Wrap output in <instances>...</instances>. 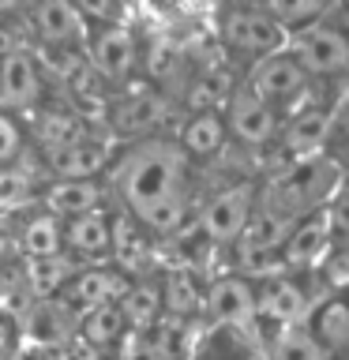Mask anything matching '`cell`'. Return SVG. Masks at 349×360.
Returning a JSON list of instances; mask_svg holds the SVG:
<instances>
[{"label": "cell", "mask_w": 349, "mask_h": 360, "mask_svg": "<svg viewBox=\"0 0 349 360\" xmlns=\"http://www.w3.org/2000/svg\"><path fill=\"white\" fill-rule=\"evenodd\" d=\"M184 180L188 150L169 139H139L117 165V188L135 221L162 202L184 199Z\"/></svg>", "instance_id": "1"}, {"label": "cell", "mask_w": 349, "mask_h": 360, "mask_svg": "<svg viewBox=\"0 0 349 360\" xmlns=\"http://www.w3.org/2000/svg\"><path fill=\"white\" fill-rule=\"evenodd\" d=\"M255 214V184H233L207 199V207L199 210V229L218 244H229L244 233V225Z\"/></svg>", "instance_id": "2"}, {"label": "cell", "mask_w": 349, "mask_h": 360, "mask_svg": "<svg viewBox=\"0 0 349 360\" xmlns=\"http://www.w3.org/2000/svg\"><path fill=\"white\" fill-rule=\"evenodd\" d=\"M304 83H308V72H304V64L297 60V53H263V60L252 68V75H248V90L259 94L263 101H289L297 98Z\"/></svg>", "instance_id": "3"}, {"label": "cell", "mask_w": 349, "mask_h": 360, "mask_svg": "<svg viewBox=\"0 0 349 360\" xmlns=\"http://www.w3.org/2000/svg\"><path fill=\"white\" fill-rule=\"evenodd\" d=\"M334 176H338L334 162H308V165L293 169L278 184V210L300 214V210L315 207V202H323V195L334 188Z\"/></svg>", "instance_id": "4"}, {"label": "cell", "mask_w": 349, "mask_h": 360, "mask_svg": "<svg viewBox=\"0 0 349 360\" xmlns=\"http://www.w3.org/2000/svg\"><path fill=\"white\" fill-rule=\"evenodd\" d=\"M297 60L308 75H342L349 72V38L334 27H315L297 41Z\"/></svg>", "instance_id": "5"}, {"label": "cell", "mask_w": 349, "mask_h": 360, "mask_svg": "<svg viewBox=\"0 0 349 360\" xmlns=\"http://www.w3.org/2000/svg\"><path fill=\"white\" fill-rule=\"evenodd\" d=\"M225 128H229L241 143H252V146L267 143L278 128L274 105L263 101L259 94H252L248 86L236 90V94L229 98V109H225Z\"/></svg>", "instance_id": "6"}, {"label": "cell", "mask_w": 349, "mask_h": 360, "mask_svg": "<svg viewBox=\"0 0 349 360\" xmlns=\"http://www.w3.org/2000/svg\"><path fill=\"white\" fill-rule=\"evenodd\" d=\"M203 311L222 326H252L255 319V289L248 278H222L203 297Z\"/></svg>", "instance_id": "7"}, {"label": "cell", "mask_w": 349, "mask_h": 360, "mask_svg": "<svg viewBox=\"0 0 349 360\" xmlns=\"http://www.w3.org/2000/svg\"><path fill=\"white\" fill-rule=\"evenodd\" d=\"M42 98V72L27 49H11L0 56V105L4 109H30Z\"/></svg>", "instance_id": "8"}, {"label": "cell", "mask_w": 349, "mask_h": 360, "mask_svg": "<svg viewBox=\"0 0 349 360\" xmlns=\"http://www.w3.org/2000/svg\"><path fill=\"white\" fill-rule=\"evenodd\" d=\"M75 323L79 319H75V311L68 300L42 297L27 308V315H23V334L42 349H56L61 342H68V338L75 334Z\"/></svg>", "instance_id": "9"}, {"label": "cell", "mask_w": 349, "mask_h": 360, "mask_svg": "<svg viewBox=\"0 0 349 360\" xmlns=\"http://www.w3.org/2000/svg\"><path fill=\"white\" fill-rule=\"evenodd\" d=\"M135 60H139V53H135V38L128 27H109L90 41V68L101 79H109V83L128 79Z\"/></svg>", "instance_id": "10"}, {"label": "cell", "mask_w": 349, "mask_h": 360, "mask_svg": "<svg viewBox=\"0 0 349 360\" xmlns=\"http://www.w3.org/2000/svg\"><path fill=\"white\" fill-rule=\"evenodd\" d=\"M225 38H229L236 49L244 53H278L281 41H286V30L274 15H263V11H233L225 19Z\"/></svg>", "instance_id": "11"}, {"label": "cell", "mask_w": 349, "mask_h": 360, "mask_svg": "<svg viewBox=\"0 0 349 360\" xmlns=\"http://www.w3.org/2000/svg\"><path fill=\"white\" fill-rule=\"evenodd\" d=\"M34 22H38L42 38L53 45H75V41H87L90 34L87 15L75 0H38Z\"/></svg>", "instance_id": "12"}, {"label": "cell", "mask_w": 349, "mask_h": 360, "mask_svg": "<svg viewBox=\"0 0 349 360\" xmlns=\"http://www.w3.org/2000/svg\"><path fill=\"white\" fill-rule=\"evenodd\" d=\"M45 210L56 218H75V214L98 210L101 207V188L94 184V176H56L49 188L42 191Z\"/></svg>", "instance_id": "13"}, {"label": "cell", "mask_w": 349, "mask_h": 360, "mask_svg": "<svg viewBox=\"0 0 349 360\" xmlns=\"http://www.w3.org/2000/svg\"><path fill=\"white\" fill-rule=\"evenodd\" d=\"M331 240V218L326 214H308L289 225L286 240H281V263L286 266H308L319 259V252Z\"/></svg>", "instance_id": "14"}, {"label": "cell", "mask_w": 349, "mask_h": 360, "mask_svg": "<svg viewBox=\"0 0 349 360\" xmlns=\"http://www.w3.org/2000/svg\"><path fill=\"white\" fill-rule=\"evenodd\" d=\"M109 252L117 259V270L124 278H146V270L154 263V252H151V240H146L143 225L139 221H113V236H109Z\"/></svg>", "instance_id": "15"}, {"label": "cell", "mask_w": 349, "mask_h": 360, "mask_svg": "<svg viewBox=\"0 0 349 360\" xmlns=\"http://www.w3.org/2000/svg\"><path fill=\"white\" fill-rule=\"evenodd\" d=\"M165 117H169V101L162 94H154V90H146V94L124 98L120 105L113 109V131L139 139V135H151Z\"/></svg>", "instance_id": "16"}, {"label": "cell", "mask_w": 349, "mask_h": 360, "mask_svg": "<svg viewBox=\"0 0 349 360\" xmlns=\"http://www.w3.org/2000/svg\"><path fill=\"white\" fill-rule=\"evenodd\" d=\"M45 158H49L53 176H98L109 165L106 143L90 139V135H83V139H75L68 146H56V150H45Z\"/></svg>", "instance_id": "17"}, {"label": "cell", "mask_w": 349, "mask_h": 360, "mask_svg": "<svg viewBox=\"0 0 349 360\" xmlns=\"http://www.w3.org/2000/svg\"><path fill=\"white\" fill-rule=\"evenodd\" d=\"M255 311L267 315V319H274V323H297V319H304V311H308V297H304V289L297 281L274 274L255 292Z\"/></svg>", "instance_id": "18"}, {"label": "cell", "mask_w": 349, "mask_h": 360, "mask_svg": "<svg viewBox=\"0 0 349 360\" xmlns=\"http://www.w3.org/2000/svg\"><path fill=\"white\" fill-rule=\"evenodd\" d=\"M132 278H124L120 270H75L72 281H68V304H79V308H94V304H109L120 300V292L128 289Z\"/></svg>", "instance_id": "19"}, {"label": "cell", "mask_w": 349, "mask_h": 360, "mask_svg": "<svg viewBox=\"0 0 349 360\" xmlns=\"http://www.w3.org/2000/svg\"><path fill=\"white\" fill-rule=\"evenodd\" d=\"M109 236H113V221L101 210H87L64 221V248L75 255H101L109 252Z\"/></svg>", "instance_id": "20"}, {"label": "cell", "mask_w": 349, "mask_h": 360, "mask_svg": "<svg viewBox=\"0 0 349 360\" xmlns=\"http://www.w3.org/2000/svg\"><path fill=\"white\" fill-rule=\"evenodd\" d=\"M117 304H120L128 326H139V330H151V326L162 319V311H165L162 308V289H158L154 281H146V278H132Z\"/></svg>", "instance_id": "21"}, {"label": "cell", "mask_w": 349, "mask_h": 360, "mask_svg": "<svg viewBox=\"0 0 349 360\" xmlns=\"http://www.w3.org/2000/svg\"><path fill=\"white\" fill-rule=\"evenodd\" d=\"M75 334H83L87 342H94L98 349H109V345H117L120 338L128 334V319H124L117 300L94 304V308H87L83 319L75 323Z\"/></svg>", "instance_id": "22"}, {"label": "cell", "mask_w": 349, "mask_h": 360, "mask_svg": "<svg viewBox=\"0 0 349 360\" xmlns=\"http://www.w3.org/2000/svg\"><path fill=\"white\" fill-rule=\"evenodd\" d=\"M331 124H334V117L326 109L297 112V117L289 120V128H286V150L289 154H312V150H319V146L326 143V135H331Z\"/></svg>", "instance_id": "23"}, {"label": "cell", "mask_w": 349, "mask_h": 360, "mask_svg": "<svg viewBox=\"0 0 349 360\" xmlns=\"http://www.w3.org/2000/svg\"><path fill=\"white\" fill-rule=\"evenodd\" d=\"M23 252L27 259H45V255H61L64 248V225L56 214H34V218L23 225V236H19Z\"/></svg>", "instance_id": "24"}, {"label": "cell", "mask_w": 349, "mask_h": 360, "mask_svg": "<svg viewBox=\"0 0 349 360\" xmlns=\"http://www.w3.org/2000/svg\"><path fill=\"white\" fill-rule=\"evenodd\" d=\"M75 266L68 263L64 255H45V259H30L27 263V289L34 300L42 297H53V292H61L68 281H72Z\"/></svg>", "instance_id": "25"}, {"label": "cell", "mask_w": 349, "mask_h": 360, "mask_svg": "<svg viewBox=\"0 0 349 360\" xmlns=\"http://www.w3.org/2000/svg\"><path fill=\"white\" fill-rule=\"evenodd\" d=\"M162 308L165 315H177V319H188V315H196L203 308V292L196 285V278L188 274V270H173V274H165L162 285Z\"/></svg>", "instance_id": "26"}, {"label": "cell", "mask_w": 349, "mask_h": 360, "mask_svg": "<svg viewBox=\"0 0 349 360\" xmlns=\"http://www.w3.org/2000/svg\"><path fill=\"white\" fill-rule=\"evenodd\" d=\"M225 143V117L218 112H196L184 128V150L188 154H199V158H210L218 154Z\"/></svg>", "instance_id": "27"}, {"label": "cell", "mask_w": 349, "mask_h": 360, "mask_svg": "<svg viewBox=\"0 0 349 360\" xmlns=\"http://www.w3.org/2000/svg\"><path fill=\"white\" fill-rule=\"evenodd\" d=\"M312 334L319 338V345L326 353H338V349L349 345V300H331L315 311V326Z\"/></svg>", "instance_id": "28"}, {"label": "cell", "mask_w": 349, "mask_h": 360, "mask_svg": "<svg viewBox=\"0 0 349 360\" xmlns=\"http://www.w3.org/2000/svg\"><path fill=\"white\" fill-rule=\"evenodd\" d=\"M270 360H326V349L319 345V338L312 330L286 323V330L270 345Z\"/></svg>", "instance_id": "29"}, {"label": "cell", "mask_w": 349, "mask_h": 360, "mask_svg": "<svg viewBox=\"0 0 349 360\" xmlns=\"http://www.w3.org/2000/svg\"><path fill=\"white\" fill-rule=\"evenodd\" d=\"M236 266L252 278H274L278 266H281V252L252 240L248 233H241V240H236Z\"/></svg>", "instance_id": "30"}, {"label": "cell", "mask_w": 349, "mask_h": 360, "mask_svg": "<svg viewBox=\"0 0 349 360\" xmlns=\"http://www.w3.org/2000/svg\"><path fill=\"white\" fill-rule=\"evenodd\" d=\"M146 345H151V353L158 360H180V349H184V319H177V315H165L151 326V338H146Z\"/></svg>", "instance_id": "31"}, {"label": "cell", "mask_w": 349, "mask_h": 360, "mask_svg": "<svg viewBox=\"0 0 349 360\" xmlns=\"http://www.w3.org/2000/svg\"><path fill=\"white\" fill-rule=\"evenodd\" d=\"M42 146L45 150H56V146H68V143H75V139H83V135H90L83 128V120L72 117V112H53V117H45L42 120Z\"/></svg>", "instance_id": "32"}, {"label": "cell", "mask_w": 349, "mask_h": 360, "mask_svg": "<svg viewBox=\"0 0 349 360\" xmlns=\"http://www.w3.org/2000/svg\"><path fill=\"white\" fill-rule=\"evenodd\" d=\"M326 8V0H267V11L281 27H297V22H312Z\"/></svg>", "instance_id": "33"}, {"label": "cell", "mask_w": 349, "mask_h": 360, "mask_svg": "<svg viewBox=\"0 0 349 360\" xmlns=\"http://www.w3.org/2000/svg\"><path fill=\"white\" fill-rule=\"evenodd\" d=\"M34 180L19 169H0V207H19V202L30 199Z\"/></svg>", "instance_id": "34"}, {"label": "cell", "mask_w": 349, "mask_h": 360, "mask_svg": "<svg viewBox=\"0 0 349 360\" xmlns=\"http://www.w3.org/2000/svg\"><path fill=\"white\" fill-rule=\"evenodd\" d=\"M106 349H98L94 342H87L83 334H72L68 342H61L53 349V360H101Z\"/></svg>", "instance_id": "35"}, {"label": "cell", "mask_w": 349, "mask_h": 360, "mask_svg": "<svg viewBox=\"0 0 349 360\" xmlns=\"http://www.w3.org/2000/svg\"><path fill=\"white\" fill-rule=\"evenodd\" d=\"M19 150H23L19 128L4 117V112H0V165H11V162L19 158Z\"/></svg>", "instance_id": "36"}, {"label": "cell", "mask_w": 349, "mask_h": 360, "mask_svg": "<svg viewBox=\"0 0 349 360\" xmlns=\"http://www.w3.org/2000/svg\"><path fill=\"white\" fill-rule=\"evenodd\" d=\"M146 68H151V75L165 79V75L177 68V49H169V45H154V49H151V60H146Z\"/></svg>", "instance_id": "37"}, {"label": "cell", "mask_w": 349, "mask_h": 360, "mask_svg": "<svg viewBox=\"0 0 349 360\" xmlns=\"http://www.w3.org/2000/svg\"><path fill=\"white\" fill-rule=\"evenodd\" d=\"M326 281L338 289L349 285V248H342V252L331 255V263H326Z\"/></svg>", "instance_id": "38"}, {"label": "cell", "mask_w": 349, "mask_h": 360, "mask_svg": "<svg viewBox=\"0 0 349 360\" xmlns=\"http://www.w3.org/2000/svg\"><path fill=\"white\" fill-rule=\"evenodd\" d=\"M87 19H113L117 15V0H75Z\"/></svg>", "instance_id": "39"}, {"label": "cell", "mask_w": 349, "mask_h": 360, "mask_svg": "<svg viewBox=\"0 0 349 360\" xmlns=\"http://www.w3.org/2000/svg\"><path fill=\"white\" fill-rule=\"evenodd\" d=\"M326 218H331V229H338V233H349V191H345V195L334 202L331 210H326Z\"/></svg>", "instance_id": "40"}, {"label": "cell", "mask_w": 349, "mask_h": 360, "mask_svg": "<svg viewBox=\"0 0 349 360\" xmlns=\"http://www.w3.org/2000/svg\"><path fill=\"white\" fill-rule=\"evenodd\" d=\"M11 342H15V326H11V319H4V315H0V356L11 349Z\"/></svg>", "instance_id": "41"}, {"label": "cell", "mask_w": 349, "mask_h": 360, "mask_svg": "<svg viewBox=\"0 0 349 360\" xmlns=\"http://www.w3.org/2000/svg\"><path fill=\"white\" fill-rule=\"evenodd\" d=\"M11 49H19V41H15V30L0 22V56H8Z\"/></svg>", "instance_id": "42"}, {"label": "cell", "mask_w": 349, "mask_h": 360, "mask_svg": "<svg viewBox=\"0 0 349 360\" xmlns=\"http://www.w3.org/2000/svg\"><path fill=\"white\" fill-rule=\"evenodd\" d=\"M19 8V0H0V15H4V11H15Z\"/></svg>", "instance_id": "43"}, {"label": "cell", "mask_w": 349, "mask_h": 360, "mask_svg": "<svg viewBox=\"0 0 349 360\" xmlns=\"http://www.w3.org/2000/svg\"><path fill=\"white\" fill-rule=\"evenodd\" d=\"M8 252V244H4V236H0V255H4Z\"/></svg>", "instance_id": "44"}]
</instances>
